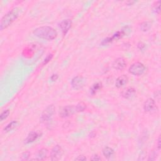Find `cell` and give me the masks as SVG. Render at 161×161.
Segmentation results:
<instances>
[{
    "instance_id": "8992f818",
    "label": "cell",
    "mask_w": 161,
    "mask_h": 161,
    "mask_svg": "<svg viewBox=\"0 0 161 161\" xmlns=\"http://www.w3.org/2000/svg\"><path fill=\"white\" fill-rule=\"evenodd\" d=\"M64 150L62 148L59 146L56 145L53 147L50 152V159L52 160H59L63 156Z\"/></svg>"
},
{
    "instance_id": "83f0119b",
    "label": "cell",
    "mask_w": 161,
    "mask_h": 161,
    "mask_svg": "<svg viewBox=\"0 0 161 161\" xmlns=\"http://www.w3.org/2000/svg\"><path fill=\"white\" fill-rule=\"evenodd\" d=\"M86 157L84 156H79L75 160H86Z\"/></svg>"
},
{
    "instance_id": "7c38bea8",
    "label": "cell",
    "mask_w": 161,
    "mask_h": 161,
    "mask_svg": "<svg viewBox=\"0 0 161 161\" xmlns=\"http://www.w3.org/2000/svg\"><path fill=\"white\" fill-rule=\"evenodd\" d=\"M156 106V102L152 98H149L144 104V110L146 112L152 111Z\"/></svg>"
},
{
    "instance_id": "277c9868",
    "label": "cell",
    "mask_w": 161,
    "mask_h": 161,
    "mask_svg": "<svg viewBox=\"0 0 161 161\" xmlns=\"http://www.w3.org/2000/svg\"><path fill=\"white\" fill-rule=\"evenodd\" d=\"M146 70V66L141 62H135L129 67L128 71L130 74L134 76H141L145 73Z\"/></svg>"
},
{
    "instance_id": "484cf974",
    "label": "cell",
    "mask_w": 161,
    "mask_h": 161,
    "mask_svg": "<svg viewBox=\"0 0 161 161\" xmlns=\"http://www.w3.org/2000/svg\"><path fill=\"white\" fill-rule=\"evenodd\" d=\"M138 47L140 50H144V48L146 47V45L144 43H143L142 42H139L138 44Z\"/></svg>"
},
{
    "instance_id": "9a60e30c",
    "label": "cell",
    "mask_w": 161,
    "mask_h": 161,
    "mask_svg": "<svg viewBox=\"0 0 161 161\" xmlns=\"http://www.w3.org/2000/svg\"><path fill=\"white\" fill-rule=\"evenodd\" d=\"M20 123L18 121H13L12 122H10V123H8L6 126L4 128L3 131L6 133L8 132H10L13 130H15L16 128H17L19 126Z\"/></svg>"
},
{
    "instance_id": "cb8c5ba5",
    "label": "cell",
    "mask_w": 161,
    "mask_h": 161,
    "mask_svg": "<svg viewBox=\"0 0 161 161\" xmlns=\"http://www.w3.org/2000/svg\"><path fill=\"white\" fill-rule=\"evenodd\" d=\"M52 57H53V55H52V54H49V55L46 59H45L44 62H43V64H47L48 62L52 59Z\"/></svg>"
},
{
    "instance_id": "9c48e42d",
    "label": "cell",
    "mask_w": 161,
    "mask_h": 161,
    "mask_svg": "<svg viewBox=\"0 0 161 161\" xmlns=\"http://www.w3.org/2000/svg\"><path fill=\"white\" fill-rule=\"evenodd\" d=\"M72 25V21L69 19L62 20L60 23V28L62 32L63 35H66Z\"/></svg>"
},
{
    "instance_id": "6da1fadb",
    "label": "cell",
    "mask_w": 161,
    "mask_h": 161,
    "mask_svg": "<svg viewBox=\"0 0 161 161\" xmlns=\"http://www.w3.org/2000/svg\"><path fill=\"white\" fill-rule=\"evenodd\" d=\"M33 34L35 36L44 40H52L57 36V31L51 26H42L35 29Z\"/></svg>"
},
{
    "instance_id": "ffe728a7",
    "label": "cell",
    "mask_w": 161,
    "mask_h": 161,
    "mask_svg": "<svg viewBox=\"0 0 161 161\" xmlns=\"http://www.w3.org/2000/svg\"><path fill=\"white\" fill-rule=\"evenodd\" d=\"M153 5L154 6L152 7V11L155 13L159 14L160 12V1H158L156 2Z\"/></svg>"
},
{
    "instance_id": "603a6c76",
    "label": "cell",
    "mask_w": 161,
    "mask_h": 161,
    "mask_svg": "<svg viewBox=\"0 0 161 161\" xmlns=\"http://www.w3.org/2000/svg\"><path fill=\"white\" fill-rule=\"evenodd\" d=\"M30 156V153L29 152H25L23 153L22 155L23 160H28Z\"/></svg>"
},
{
    "instance_id": "5b68a950",
    "label": "cell",
    "mask_w": 161,
    "mask_h": 161,
    "mask_svg": "<svg viewBox=\"0 0 161 161\" xmlns=\"http://www.w3.org/2000/svg\"><path fill=\"white\" fill-rule=\"evenodd\" d=\"M75 112H76L75 106L69 105L60 108L59 111V116L62 118H66L72 116Z\"/></svg>"
},
{
    "instance_id": "ba28073f",
    "label": "cell",
    "mask_w": 161,
    "mask_h": 161,
    "mask_svg": "<svg viewBox=\"0 0 161 161\" xmlns=\"http://www.w3.org/2000/svg\"><path fill=\"white\" fill-rule=\"evenodd\" d=\"M42 133L37 132H31L29 133L27 137L25 140V144H29L30 143H32L37 140L40 137H41Z\"/></svg>"
},
{
    "instance_id": "f1b7e54d",
    "label": "cell",
    "mask_w": 161,
    "mask_h": 161,
    "mask_svg": "<svg viewBox=\"0 0 161 161\" xmlns=\"http://www.w3.org/2000/svg\"><path fill=\"white\" fill-rule=\"evenodd\" d=\"M161 138H160V136L159 137V139H158V140H157V149L159 150H160V148H161Z\"/></svg>"
},
{
    "instance_id": "d4e9b609",
    "label": "cell",
    "mask_w": 161,
    "mask_h": 161,
    "mask_svg": "<svg viewBox=\"0 0 161 161\" xmlns=\"http://www.w3.org/2000/svg\"><path fill=\"white\" fill-rule=\"evenodd\" d=\"M59 77V76L57 74H53L51 77H50V79L52 80V81H56V80H57Z\"/></svg>"
},
{
    "instance_id": "7402d4cb",
    "label": "cell",
    "mask_w": 161,
    "mask_h": 161,
    "mask_svg": "<svg viewBox=\"0 0 161 161\" xmlns=\"http://www.w3.org/2000/svg\"><path fill=\"white\" fill-rule=\"evenodd\" d=\"M157 157V154L155 152H152L150 155V156H149L148 160H155Z\"/></svg>"
},
{
    "instance_id": "44dd1931",
    "label": "cell",
    "mask_w": 161,
    "mask_h": 161,
    "mask_svg": "<svg viewBox=\"0 0 161 161\" xmlns=\"http://www.w3.org/2000/svg\"><path fill=\"white\" fill-rule=\"evenodd\" d=\"M10 113V112L9 110H6L3 112H2L1 115H0V120H1V122H3V120H6L8 117Z\"/></svg>"
},
{
    "instance_id": "2e32d148",
    "label": "cell",
    "mask_w": 161,
    "mask_h": 161,
    "mask_svg": "<svg viewBox=\"0 0 161 161\" xmlns=\"http://www.w3.org/2000/svg\"><path fill=\"white\" fill-rule=\"evenodd\" d=\"M102 152H103V154L104 156V157H106L107 159H110L115 154L114 150L112 148L109 147H105L103 149Z\"/></svg>"
},
{
    "instance_id": "3957f363",
    "label": "cell",
    "mask_w": 161,
    "mask_h": 161,
    "mask_svg": "<svg viewBox=\"0 0 161 161\" xmlns=\"http://www.w3.org/2000/svg\"><path fill=\"white\" fill-rule=\"evenodd\" d=\"M55 106L53 104H50L48 106L47 108L45 109L40 117V122L42 123H49L53 117V115L55 113Z\"/></svg>"
},
{
    "instance_id": "52a82bcc",
    "label": "cell",
    "mask_w": 161,
    "mask_h": 161,
    "mask_svg": "<svg viewBox=\"0 0 161 161\" xmlns=\"http://www.w3.org/2000/svg\"><path fill=\"white\" fill-rule=\"evenodd\" d=\"M85 83L84 79L83 76H77L73 78V79L71 80V86H72L73 88L76 90H78V89H81Z\"/></svg>"
},
{
    "instance_id": "7a4b0ae2",
    "label": "cell",
    "mask_w": 161,
    "mask_h": 161,
    "mask_svg": "<svg viewBox=\"0 0 161 161\" xmlns=\"http://www.w3.org/2000/svg\"><path fill=\"white\" fill-rule=\"evenodd\" d=\"M20 10L19 8H14L11 11L7 13L2 19L0 23V30L2 31L10 26L17 19L20 15Z\"/></svg>"
},
{
    "instance_id": "e0dca14e",
    "label": "cell",
    "mask_w": 161,
    "mask_h": 161,
    "mask_svg": "<svg viewBox=\"0 0 161 161\" xmlns=\"http://www.w3.org/2000/svg\"><path fill=\"white\" fill-rule=\"evenodd\" d=\"M151 23L149 21L142 22L140 25V29L143 32H147L151 28Z\"/></svg>"
},
{
    "instance_id": "d6986e66",
    "label": "cell",
    "mask_w": 161,
    "mask_h": 161,
    "mask_svg": "<svg viewBox=\"0 0 161 161\" xmlns=\"http://www.w3.org/2000/svg\"><path fill=\"white\" fill-rule=\"evenodd\" d=\"M75 107L76 112H81L84 111L86 108V104L83 102H80Z\"/></svg>"
},
{
    "instance_id": "4fadbf2b",
    "label": "cell",
    "mask_w": 161,
    "mask_h": 161,
    "mask_svg": "<svg viewBox=\"0 0 161 161\" xmlns=\"http://www.w3.org/2000/svg\"><path fill=\"white\" fill-rule=\"evenodd\" d=\"M128 78L126 75H122L117 78V79L116 80L115 82V86L118 88H120L125 86V84H127L128 83Z\"/></svg>"
},
{
    "instance_id": "8fae6325",
    "label": "cell",
    "mask_w": 161,
    "mask_h": 161,
    "mask_svg": "<svg viewBox=\"0 0 161 161\" xmlns=\"http://www.w3.org/2000/svg\"><path fill=\"white\" fill-rule=\"evenodd\" d=\"M136 93V90L133 87H128L122 93V96L125 99L130 100L135 96Z\"/></svg>"
},
{
    "instance_id": "4316f807",
    "label": "cell",
    "mask_w": 161,
    "mask_h": 161,
    "mask_svg": "<svg viewBox=\"0 0 161 161\" xmlns=\"http://www.w3.org/2000/svg\"><path fill=\"white\" fill-rule=\"evenodd\" d=\"M91 160H101V158L100 157V156H98V155H94L91 158Z\"/></svg>"
},
{
    "instance_id": "5bb4252c",
    "label": "cell",
    "mask_w": 161,
    "mask_h": 161,
    "mask_svg": "<svg viewBox=\"0 0 161 161\" xmlns=\"http://www.w3.org/2000/svg\"><path fill=\"white\" fill-rule=\"evenodd\" d=\"M48 155V150L47 149H42L39 150L36 154V158L35 159L37 160H43L47 159Z\"/></svg>"
},
{
    "instance_id": "30bf717a",
    "label": "cell",
    "mask_w": 161,
    "mask_h": 161,
    "mask_svg": "<svg viewBox=\"0 0 161 161\" xmlns=\"http://www.w3.org/2000/svg\"><path fill=\"white\" fill-rule=\"evenodd\" d=\"M127 66V63L123 58L120 57L115 59L113 63V67L116 70H123Z\"/></svg>"
},
{
    "instance_id": "ac0fdd59",
    "label": "cell",
    "mask_w": 161,
    "mask_h": 161,
    "mask_svg": "<svg viewBox=\"0 0 161 161\" xmlns=\"http://www.w3.org/2000/svg\"><path fill=\"white\" fill-rule=\"evenodd\" d=\"M102 87V84L101 83H96L95 84H94L93 85V86L91 87V89H90V92H91V94H94L96 93V92L100 90V89Z\"/></svg>"
}]
</instances>
